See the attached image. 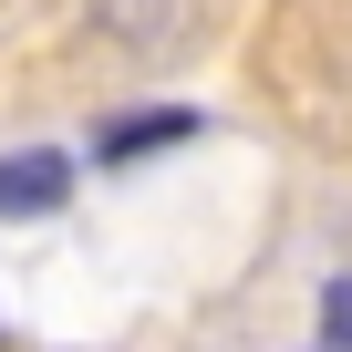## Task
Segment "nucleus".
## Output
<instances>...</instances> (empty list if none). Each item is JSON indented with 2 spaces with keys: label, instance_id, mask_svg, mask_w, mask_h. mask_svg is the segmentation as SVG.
Returning <instances> with one entry per match:
<instances>
[{
  "label": "nucleus",
  "instance_id": "f257e3e1",
  "mask_svg": "<svg viewBox=\"0 0 352 352\" xmlns=\"http://www.w3.org/2000/svg\"><path fill=\"white\" fill-rule=\"evenodd\" d=\"M63 197H73V155H52V145L0 155V218H52Z\"/></svg>",
  "mask_w": 352,
  "mask_h": 352
},
{
  "label": "nucleus",
  "instance_id": "f03ea898",
  "mask_svg": "<svg viewBox=\"0 0 352 352\" xmlns=\"http://www.w3.org/2000/svg\"><path fill=\"white\" fill-rule=\"evenodd\" d=\"M176 135H197V104H155V114H124V124H104V166H124V155H145V145H176Z\"/></svg>",
  "mask_w": 352,
  "mask_h": 352
},
{
  "label": "nucleus",
  "instance_id": "7ed1b4c3",
  "mask_svg": "<svg viewBox=\"0 0 352 352\" xmlns=\"http://www.w3.org/2000/svg\"><path fill=\"white\" fill-rule=\"evenodd\" d=\"M321 331H331V352H352V280L321 290Z\"/></svg>",
  "mask_w": 352,
  "mask_h": 352
}]
</instances>
